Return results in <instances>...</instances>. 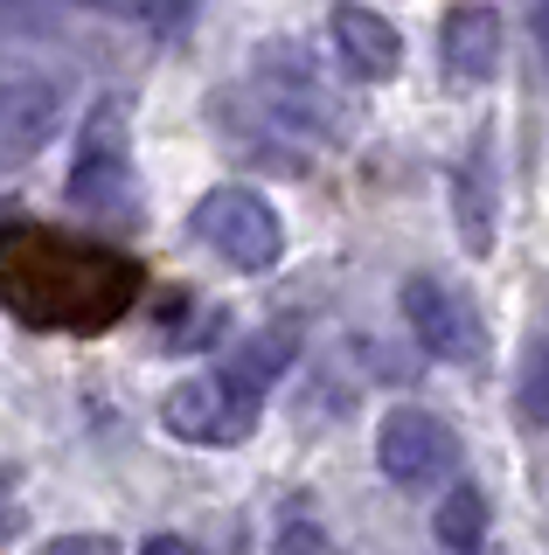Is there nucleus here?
<instances>
[{
    "instance_id": "1",
    "label": "nucleus",
    "mask_w": 549,
    "mask_h": 555,
    "mask_svg": "<svg viewBox=\"0 0 549 555\" xmlns=\"http://www.w3.org/2000/svg\"><path fill=\"white\" fill-rule=\"evenodd\" d=\"M63 195H71V208H84V216H126L132 208V126H126V104L118 98H98L91 112H84Z\"/></svg>"
},
{
    "instance_id": "7",
    "label": "nucleus",
    "mask_w": 549,
    "mask_h": 555,
    "mask_svg": "<svg viewBox=\"0 0 549 555\" xmlns=\"http://www.w3.org/2000/svg\"><path fill=\"white\" fill-rule=\"evenodd\" d=\"M328 42H334L341 69H348V77H362V83H390L404 69V35H397V22H383V14L362 8V0H334Z\"/></svg>"
},
{
    "instance_id": "11",
    "label": "nucleus",
    "mask_w": 549,
    "mask_h": 555,
    "mask_svg": "<svg viewBox=\"0 0 549 555\" xmlns=\"http://www.w3.org/2000/svg\"><path fill=\"white\" fill-rule=\"evenodd\" d=\"M452 216H459V230H467V250H487V243H494V173H487V153H473V160L452 173Z\"/></svg>"
},
{
    "instance_id": "2",
    "label": "nucleus",
    "mask_w": 549,
    "mask_h": 555,
    "mask_svg": "<svg viewBox=\"0 0 549 555\" xmlns=\"http://www.w3.org/2000/svg\"><path fill=\"white\" fill-rule=\"evenodd\" d=\"M195 236L237 271H271L279 250H285L279 208L257 195V188H237V181H222V188H209V195L195 202Z\"/></svg>"
},
{
    "instance_id": "5",
    "label": "nucleus",
    "mask_w": 549,
    "mask_h": 555,
    "mask_svg": "<svg viewBox=\"0 0 549 555\" xmlns=\"http://www.w3.org/2000/svg\"><path fill=\"white\" fill-rule=\"evenodd\" d=\"M404 320H410V334H418V347L432 361H459V369H467V361L487 354L473 299L459 285H445V278H432V271L404 278Z\"/></svg>"
},
{
    "instance_id": "9",
    "label": "nucleus",
    "mask_w": 549,
    "mask_h": 555,
    "mask_svg": "<svg viewBox=\"0 0 549 555\" xmlns=\"http://www.w3.org/2000/svg\"><path fill=\"white\" fill-rule=\"evenodd\" d=\"M56 118H63V91L49 77H8L0 83V160L42 153Z\"/></svg>"
},
{
    "instance_id": "14",
    "label": "nucleus",
    "mask_w": 549,
    "mask_h": 555,
    "mask_svg": "<svg viewBox=\"0 0 549 555\" xmlns=\"http://www.w3.org/2000/svg\"><path fill=\"white\" fill-rule=\"evenodd\" d=\"M140 22L153 35H181L188 22H195V0H140Z\"/></svg>"
},
{
    "instance_id": "8",
    "label": "nucleus",
    "mask_w": 549,
    "mask_h": 555,
    "mask_svg": "<svg viewBox=\"0 0 549 555\" xmlns=\"http://www.w3.org/2000/svg\"><path fill=\"white\" fill-rule=\"evenodd\" d=\"M438 56H445V77L452 83H487L501 69V14L487 0H459L438 28Z\"/></svg>"
},
{
    "instance_id": "3",
    "label": "nucleus",
    "mask_w": 549,
    "mask_h": 555,
    "mask_svg": "<svg viewBox=\"0 0 549 555\" xmlns=\"http://www.w3.org/2000/svg\"><path fill=\"white\" fill-rule=\"evenodd\" d=\"M167 430H175L181 444H244L251 430H257V416H265V396H251L244 382H230L222 369L209 375H188L167 389Z\"/></svg>"
},
{
    "instance_id": "13",
    "label": "nucleus",
    "mask_w": 549,
    "mask_h": 555,
    "mask_svg": "<svg viewBox=\"0 0 549 555\" xmlns=\"http://www.w3.org/2000/svg\"><path fill=\"white\" fill-rule=\"evenodd\" d=\"M514 403H522L528 424H549V340H536L522 354V375H514Z\"/></svg>"
},
{
    "instance_id": "19",
    "label": "nucleus",
    "mask_w": 549,
    "mask_h": 555,
    "mask_svg": "<svg viewBox=\"0 0 549 555\" xmlns=\"http://www.w3.org/2000/svg\"><path fill=\"white\" fill-rule=\"evenodd\" d=\"M536 49H542V69H549V0L536 8Z\"/></svg>"
},
{
    "instance_id": "12",
    "label": "nucleus",
    "mask_w": 549,
    "mask_h": 555,
    "mask_svg": "<svg viewBox=\"0 0 549 555\" xmlns=\"http://www.w3.org/2000/svg\"><path fill=\"white\" fill-rule=\"evenodd\" d=\"M438 542L452 548V555H480L487 548V493L480 486H467V479H452V493L438 500Z\"/></svg>"
},
{
    "instance_id": "6",
    "label": "nucleus",
    "mask_w": 549,
    "mask_h": 555,
    "mask_svg": "<svg viewBox=\"0 0 549 555\" xmlns=\"http://www.w3.org/2000/svg\"><path fill=\"white\" fill-rule=\"evenodd\" d=\"M257 98L271 104L279 126H314V132H334L341 126V104L328 91V77L314 69L299 42H265L257 49Z\"/></svg>"
},
{
    "instance_id": "10",
    "label": "nucleus",
    "mask_w": 549,
    "mask_h": 555,
    "mask_svg": "<svg viewBox=\"0 0 549 555\" xmlns=\"http://www.w3.org/2000/svg\"><path fill=\"white\" fill-rule=\"evenodd\" d=\"M293 354H299V334H293V326H265V334H251L230 361H222V375L244 382L251 396H271V382L293 369Z\"/></svg>"
},
{
    "instance_id": "16",
    "label": "nucleus",
    "mask_w": 549,
    "mask_h": 555,
    "mask_svg": "<svg viewBox=\"0 0 549 555\" xmlns=\"http://www.w3.org/2000/svg\"><path fill=\"white\" fill-rule=\"evenodd\" d=\"M42 555H118L105 534H63V542H49Z\"/></svg>"
},
{
    "instance_id": "4",
    "label": "nucleus",
    "mask_w": 549,
    "mask_h": 555,
    "mask_svg": "<svg viewBox=\"0 0 549 555\" xmlns=\"http://www.w3.org/2000/svg\"><path fill=\"white\" fill-rule=\"evenodd\" d=\"M375 465H383L390 486H404V493H424V486H445L459 465V438L452 424L432 410H390L383 424H375Z\"/></svg>"
},
{
    "instance_id": "17",
    "label": "nucleus",
    "mask_w": 549,
    "mask_h": 555,
    "mask_svg": "<svg viewBox=\"0 0 549 555\" xmlns=\"http://www.w3.org/2000/svg\"><path fill=\"white\" fill-rule=\"evenodd\" d=\"M14 520H22V514H14V473H8V465H0V534H8Z\"/></svg>"
},
{
    "instance_id": "18",
    "label": "nucleus",
    "mask_w": 549,
    "mask_h": 555,
    "mask_svg": "<svg viewBox=\"0 0 549 555\" xmlns=\"http://www.w3.org/2000/svg\"><path fill=\"white\" fill-rule=\"evenodd\" d=\"M140 555H202V548H195V542H181V534H153Z\"/></svg>"
},
{
    "instance_id": "15",
    "label": "nucleus",
    "mask_w": 549,
    "mask_h": 555,
    "mask_svg": "<svg viewBox=\"0 0 549 555\" xmlns=\"http://www.w3.org/2000/svg\"><path fill=\"white\" fill-rule=\"evenodd\" d=\"M271 555H341V548L314 528V520H293V528L279 534V548H271Z\"/></svg>"
}]
</instances>
